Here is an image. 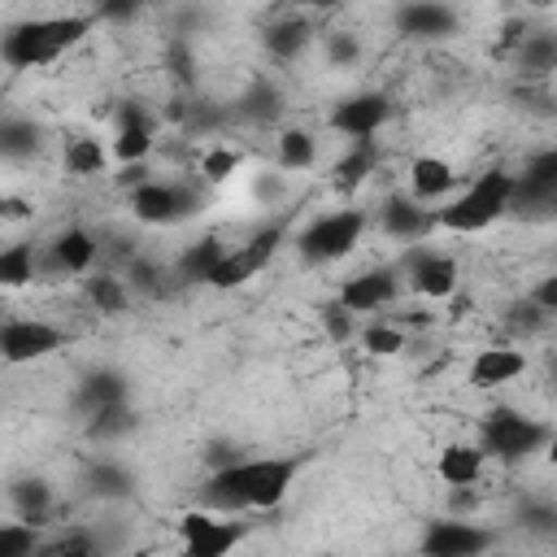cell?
Wrapping results in <instances>:
<instances>
[{
  "label": "cell",
  "mask_w": 557,
  "mask_h": 557,
  "mask_svg": "<svg viewBox=\"0 0 557 557\" xmlns=\"http://www.w3.org/2000/svg\"><path fill=\"white\" fill-rule=\"evenodd\" d=\"M91 30V17L70 13V17H35V22H17L4 39H0V57L13 70H35L57 61L65 48H74L83 35Z\"/></svg>",
  "instance_id": "cell-2"
},
{
  "label": "cell",
  "mask_w": 557,
  "mask_h": 557,
  "mask_svg": "<svg viewBox=\"0 0 557 557\" xmlns=\"http://www.w3.org/2000/svg\"><path fill=\"white\" fill-rule=\"evenodd\" d=\"M87 300L100 309V313H122L126 305H131V296H126V283L117 278V274H91L87 278Z\"/></svg>",
  "instance_id": "cell-27"
},
{
  "label": "cell",
  "mask_w": 557,
  "mask_h": 557,
  "mask_svg": "<svg viewBox=\"0 0 557 557\" xmlns=\"http://www.w3.org/2000/svg\"><path fill=\"white\" fill-rule=\"evenodd\" d=\"M392 300H396V274L387 265L383 270H366V274H357V278H348L339 287V305L348 313H374V309H383Z\"/></svg>",
  "instance_id": "cell-11"
},
{
  "label": "cell",
  "mask_w": 557,
  "mask_h": 557,
  "mask_svg": "<svg viewBox=\"0 0 557 557\" xmlns=\"http://www.w3.org/2000/svg\"><path fill=\"white\" fill-rule=\"evenodd\" d=\"M318 313H322V322H326V331H331V339H339V344H344V339L352 335V313H348V309H344L339 300H331V305H322Z\"/></svg>",
  "instance_id": "cell-40"
},
{
  "label": "cell",
  "mask_w": 557,
  "mask_h": 557,
  "mask_svg": "<svg viewBox=\"0 0 557 557\" xmlns=\"http://www.w3.org/2000/svg\"><path fill=\"white\" fill-rule=\"evenodd\" d=\"M61 344H65V335L52 322H39V318H9V322H0V357L13 361V366L39 361V357L57 352Z\"/></svg>",
  "instance_id": "cell-8"
},
{
  "label": "cell",
  "mask_w": 557,
  "mask_h": 557,
  "mask_svg": "<svg viewBox=\"0 0 557 557\" xmlns=\"http://www.w3.org/2000/svg\"><path fill=\"white\" fill-rule=\"evenodd\" d=\"M396 26H400V35H413V39H444V35H453L457 17L440 0H409L396 13Z\"/></svg>",
  "instance_id": "cell-13"
},
{
  "label": "cell",
  "mask_w": 557,
  "mask_h": 557,
  "mask_svg": "<svg viewBox=\"0 0 557 557\" xmlns=\"http://www.w3.org/2000/svg\"><path fill=\"white\" fill-rule=\"evenodd\" d=\"M509 191H513V174H505V170H487L483 178H474L453 205H444L440 213H435V226H444V231H483V226H492L505 209H509Z\"/></svg>",
  "instance_id": "cell-3"
},
{
  "label": "cell",
  "mask_w": 557,
  "mask_h": 557,
  "mask_svg": "<svg viewBox=\"0 0 557 557\" xmlns=\"http://www.w3.org/2000/svg\"><path fill=\"white\" fill-rule=\"evenodd\" d=\"M527 4H535V9H548V4H553V0H527Z\"/></svg>",
  "instance_id": "cell-49"
},
{
  "label": "cell",
  "mask_w": 557,
  "mask_h": 557,
  "mask_svg": "<svg viewBox=\"0 0 557 557\" xmlns=\"http://www.w3.org/2000/svg\"><path fill=\"white\" fill-rule=\"evenodd\" d=\"M331 61H357V39L352 35H331Z\"/></svg>",
  "instance_id": "cell-45"
},
{
  "label": "cell",
  "mask_w": 557,
  "mask_h": 557,
  "mask_svg": "<svg viewBox=\"0 0 557 557\" xmlns=\"http://www.w3.org/2000/svg\"><path fill=\"white\" fill-rule=\"evenodd\" d=\"M409 283H413L422 296H431V300L453 296V287H457V261L444 257V252H418V257L409 261Z\"/></svg>",
  "instance_id": "cell-15"
},
{
  "label": "cell",
  "mask_w": 557,
  "mask_h": 557,
  "mask_svg": "<svg viewBox=\"0 0 557 557\" xmlns=\"http://www.w3.org/2000/svg\"><path fill=\"white\" fill-rule=\"evenodd\" d=\"M557 196V152H540L531 157V165L522 170V178H513L509 205H553Z\"/></svg>",
  "instance_id": "cell-14"
},
{
  "label": "cell",
  "mask_w": 557,
  "mask_h": 557,
  "mask_svg": "<svg viewBox=\"0 0 557 557\" xmlns=\"http://www.w3.org/2000/svg\"><path fill=\"white\" fill-rule=\"evenodd\" d=\"M374 165H379V144H374V135H366V139H352V148L335 161V170H331V183L339 187V191H357L370 174H374Z\"/></svg>",
  "instance_id": "cell-18"
},
{
  "label": "cell",
  "mask_w": 557,
  "mask_h": 557,
  "mask_svg": "<svg viewBox=\"0 0 557 557\" xmlns=\"http://www.w3.org/2000/svg\"><path fill=\"white\" fill-rule=\"evenodd\" d=\"M435 470H440V479L448 487H470L479 479V470H483V448H474V444H448L440 453Z\"/></svg>",
  "instance_id": "cell-21"
},
{
  "label": "cell",
  "mask_w": 557,
  "mask_h": 557,
  "mask_svg": "<svg viewBox=\"0 0 557 557\" xmlns=\"http://www.w3.org/2000/svg\"><path fill=\"white\" fill-rule=\"evenodd\" d=\"M152 152V122L139 104H126L117 113V139H113V157L117 161H144Z\"/></svg>",
  "instance_id": "cell-17"
},
{
  "label": "cell",
  "mask_w": 557,
  "mask_h": 557,
  "mask_svg": "<svg viewBox=\"0 0 557 557\" xmlns=\"http://www.w3.org/2000/svg\"><path fill=\"white\" fill-rule=\"evenodd\" d=\"M39 548V535H35V527L30 522H4L0 527V557H26V553H35Z\"/></svg>",
  "instance_id": "cell-33"
},
{
  "label": "cell",
  "mask_w": 557,
  "mask_h": 557,
  "mask_svg": "<svg viewBox=\"0 0 557 557\" xmlns=\"http://www.w3.org/2000/svg\"><path fill=\"white\" fill-rule=\"evenodd\" d=\"M131 209L148 226H170V222L196 213V191L183 187V183H152V178H144L139 187H131Z\"/></svg>",
  "instance_id": "cell-7"
},
{
  "label": "cell",
  "mask_w": 557,
  "mask_h": 557,
  "mask_svg": "<svg viewBox=\"0 0 557 557\" xmlns=\"http://www.w3.org/2000/svg\"><path fill=\"white\" fill-rule=\"evenodd\" d=\"M91 548H96L91 535H61V540L44 544V553H52V557H83V553H91Z\"/></svg>",
  "instance_id": "cell-41"
},
{
  "label": "cell",
  "mask_w": 557,
  "mask_h": 557,
  "mask_svg": "<svg viewBox=\"0 0 557 557\" xmlns=\"http://www.w3.org/2000/svg\"><path fill=\"white\" fill-rule=\"evenodd\" d=\"M487 544H492V535L470 527V522H431V531L422 540V553H431V557H474Z\"/></svg>",
  "instance_id": "cell-12"
},
{
  "label": "cell",
  "mask_w": 557,
  "mask_h": 557,
  "mask_svg": "<svg viewBox=\"0 0 557 557\" xmlns=\"http://www.w3.org/2000/svg\"><path fill=\"white\" fill-rule=\"evenodd\" d=\"M131 426H135V418H131L126 400H122V405H104V409H91V422H87V431H91L96 440H113V435H126Z\"/></svg>",
  "instance_id": "cell-32"
},
{
  "label": "cell",
  "mask_w": 557,
  "mask_h": 557,
  "mask_svg": "<svg viewBox=\"0 0 557 557\" xmlns=\"http://www.w3.org/2000/svg\"><path fill=\"white\" fill-rule=\"evenodd\" d=\"M305 4H318V9H331V4H348V0H305Z\"/></svg>",
  "instance_id": "cell-48"
},
{
  "label": "cell",
  "mask_w": 557,
  "mask_h": 557,
  "mask_svg": "<svg viewBox=\"0 0 557 557\" xmlns=\"http://www.w3.org/2000/svg\"><path fill=\"white\" fill-rule=\"evenodd\" d=\"M35 126H26V122H0V152H9V157H26V152H35Z\"/></svg>",
  "instance_id": "cell-34"
},
{
  "label": "cell",
  "mask_w": 557,
  "mask_h": 557,
  "mask_svg": "<svg viewBox=\"0 0 557 557\" xmlns=\"http://www.w3.org/2000/svg\"><path fill=\"white\" fill-rule=\"evenodd\" d=\"M278 244H283V226H278V222L261 226V231H257L248 244H239L235 252H226V257L218 261V270L209 274V287H222V292H231V287H239V283L257 278V274H261V270L274 261Z\"/></svg>",
  "instance_id": "cell-6"
},
{
  "label": "cell",
  "mask_w": 557,
  "mask_h": 557,
  "mask_svg": "<svg viewBox=\"0 0 557 557\" xmlns=\"http://www.w3.org/2000/svg\"><path fill=\"white\" fill-rule=\"evenodd\" d=\"M544 322H548V313L535 300H522V305L509 309V331H518V335H535Z\"/></svg>",
  "instance_id": "cell-39"
},
{
  "label": "cell",
  "mask_w": 557,
  "mask_h": 557,
  "mask_svg": "<svg viewBox=\"0 0 557 557\" xmlns=\"http://www.w3.org/2000/svg\"><path fill=\"white\" fill-rule=\"evenodd\" d=\"M453 183H457V174H453V165H448L444 157H418V161L409 165L413 200H440V196L453 191Z\"/></svg>",
  "instance_id": "cell-19"
},
{
  "label": "cell",
  "mask_w": 557,
  "mask_h": 557,
  "mask_svg": "<svg viewBox=\"0 0 557 557\" xmlns=\"http://www.w3.org/2000/svg\"><path fill=\"white\" fill-rule=\"evenodd\" d=\"M235 165H239V152H231V148H209V152L200 157V174H205L209 183H226V178L235 174Z\"/></svg>",
  "instance_id": "cell-35"
},
{
  "label": "cell",
  "mask_w": 557,
  "mask_h": 557,
  "mask_svg": "<svg viewBox=\"0 0 557 557\" xmlns=\"http://www.w3.org/2000/svg\"><path fill=\"white\" fill-rule=\"evenodd\" d=\"M91 261H96V239H91V231L70 226V231H61V235L52 239V265H57V270L87 274Z\"/></svg>",
  "instance_id": "cell-20"
},
{
  "label": "cell",
  "mask_w": 557,
  "mask_h": 557,
  "mask_svg": "<svg viewBox=\"0 0 557 557\" xmlns=\"http://www.w3.org/2000/svg\"><path fill=\"white\" fill-rule=\"evenodd\" d=\"M144 178H148V165H144V161H126V170H122L117 183H122V187H139Z\"/></svg>",
  "instance_id": "cell-47"
},
{
  "label": "cell",
  "mask_w": 557,
  "mask_h": 557,
  "mask_svg": "<svg viewBox=\"0 0 557 557\" xmlns=\"http://www.w3.org/2000/svg\"><path fill=\"white\" fill-rule=\"evenodd\" d=\"M178 535H183V548L191 553V557H222V553H231L235 544H239V527L235 522H222V518H213V513H205V509H191L183 522H178Z\"/></svg>",
  "instance_id": "cell-9"
},
{
  "label": "cell",
  "mask_w": 557,
  "mask_h": 557,
  "mask_svg": "<svg viewBox=\"0 0 557 557\" xmlns=\"http://www.w3.org/2000/svg\"><path fill=\"white\" fill-rule=\"evenodd\" d=\"M139 13V0H100V17L104 22H126Z\"/></svg>",
  "instance_id": "cell-43"
},
{
  "label": "cell",
  "mask_w": 557,
  "mask_h": 557,
  "mask_svg": "<svg viewBox=\"0 0 557 557\" xmlns=\"http://www.w3.org/2000/svg\"><path fill=\"white\" fill-rule=\"evenodd\" d=\"M131 278H135V287H144V292H161V278H165V274H161L152 261H139V257H135V261H131Z\"/></svg>",
  "instance_id": "cell-42"
},
{
  "label": "cell",
  "mask_w": 557,
  "mask_h": 557,
  "mask_svg": "<svg viewBox=\"0 0 557 557\" xmlns=\"http://www.w3.org/2000/svg\"><path fill=\"white\" fill-rule=\"evenodd\" d=\"M383 226H387L392 235H400V239H418V235H426V231L435 226V213H426L418 200L396 196V200H387V209H383Z\"/></svg>",
  "instance_id": "cell-22"
},
{
  "label": "cell",
  "mask_w": 557,
  "mask_h": 557,
  "mask_svg": "<svg viewBox=\"0 0 557 557\" xmlns=\"http://www.w3.org/2000/svg\"><path fill=\"white\" fill-rule=\"evenodd\" d=\"M361 344L374 352V357H392V352H400L405 348V339H400V331L396 326H383V322H374V326H366V335H361Z\"/></svg>",
  "instance_id": "cell-36"
},
{
  "label": "cell",
  "mask_w": 557,
  "mask_h": 557,
  "mask_svg": "<svg viewBox=\"0 0 557 557\" xmlns=\"http://www.w3.org/2000/svg\"><path fill=\"white\" fill-rule=\"evenodd\" d=\"M13 505H17V518L22 522L44 527L48 522V509H52V487L44 479H17L13 483Z\"/></svg>",
  "instance_id": "cell-25"
},
{
  "label": "cell",
  "mask_w": 557,
  "mask_h": 557,
  "mask_svg": "<svg viewBox=\"0 0 557 557\" xmlns=\"http://www.w3.org/2000/svg\"><path fill=\"white\" fill-rule=\"evenodd\" d=\"M305 44H309V22H300V17H287V22L270 26V35H265V48H270L278 61L296 57Z\"/></svg>",
  "instance_id": "cell-29"
},
{
  "label": "cell",
  "mask_w": 557,
  "mask_h": 557,
  "mask_svg": "<svg viewBox=\"0 0 557 557\" xmlns=\"http://www.w3.org/2000/svg\"><path fill=\"white\" fill-rule=\"evenodd\" d=\"M126 400V379L117 370H91L83 383H78V405L91 413V409H104V405H122Z\"/></svg>",
  "instance_id": "cell-23"
},
{
  "label": "cell",
  "mask_w": 557,
  "mask_h": 557,
  "mask_svg": "<svg viewBox=\"0 0 557 557\" xmlns=\"http://www.w3.org/2000/svg\"><path fill=\"white\" fill-rule=\"evenodd\" d=\"M548 444V426L518 413V409H492L483 418V453L500 457V461H518V457H531L535 448Z\"/></svg>",
  "instance_id": "cell-5"
},
{
  "label": "cell",
  "mask_w": 557,
  "mask_h": 557,
  "mask_svg": "<svg viewBox=\"0 0 557 557\" xmlns=\"http://www.w3.org/2000/svg\"><path fill=\"white\" fill-rule=\"evenodd\" d=\"M278 109H283V96H278L274 87H265V83H257V87H252V96L244 100V113H248V117H257V122L274 117Z\"/></svg>",
  "instance_id": "cell-37"
},
{
  "label": "cell",
  "mask_w": 557,
  "mask_h": 557,
  "mask_svg": "<svg viewBox=\"0 0 557 557\" xmlns=\"http://www.w3.org/2000/svg\"><path fill=\"white\" fill-rule=\"evenodd\" d=\"M387 113H392V100L383 91H361L331 109V131H339L348 139H366L387 122Z\"/></svg>",
  "instance_id": "cell-10"
},
{
  "label": "cell",
  "mask_w": 557,
  "mask_h": 557,
  "mask_svg": "<svg viewBox=\"0 0 557 557\" xmlns=\"http://www.w3.org/2000/svg\"><path fill=\"white\" fill-rule=\"evenodd\" d=\"M531 300H535L544 313H553V309H557V278H544V283L535 287V296H531Z\"/></svg>",
  "instance_id": "cell-46"
},
{
  "label": "cell",
  "mask_w": 557,
  "mask_h": 557,
  "mask_svg": "<svg viewBox=\"0 0 557 557\" xmlns=\"http://www.w3.org/2000/svg\"><path fill=\"white\" fill-rule=\"evenodd\" d=\"M91 487H96L100 496H126V492H131V479H126V470H117L113 461H104V466L91 470Z\"/></svg>",
  "instance_id": "cell-38"
},
{
  "label": "cell",
  "mask_w": 557,
  "mask_h": 557,
  "mask_svg": "<svg viewBox=\"0 0 557 557\" xmlns=\"http://www.w3.org/2000/svg\"><path fill=\"white\" fill-rule=\"evenodd\" d=\"M522 370H527V352H518V348H483L470 361V383L474 387H500V383H513Z\"/></svg>",
  "instance_id": "cell-16"
},
{
  "label": "cell",
  "mask_w": 557,
  "mask_h": 557,
  "mask_svg": "<svg viewBox=\"0 0 557 557\" xmlns=\"http://www.w3.org/2000/svg\"><path fill=\"white\" fill-rule=\"evenodd\" d=\"M222 257H226V248L218 239H196L178 252V278L183 283H209V274L218 270Z\"/></svg>",
  "instance_id": "cell-24"
},
{
  "label": "cell",
  "mask_w": 557,
  "mask_h": 557,
  "mask_svg": "<svg viewBox=\"0 0 557 557\" xmlns=\"http://www.w3.org/2000/svg\"><path fill=\"white\" fill-rule=\"evenodd\" d=\"M361 231H366V213H361V209H339V213H326V218L309 222V226L300 231L296 248H300V257H305V261L326 265V261L348 257V252L357 248Z\"/></svg>",
  "instance_id": "cell-4"
},
{
  "label": "cell",
  "mask_w": 557,
  "mask_h": 557,
  "mask_svg": "<svg viewBox=\"0 0 557 557\" xmlns=\"http://www.w3.org/2000/svg\"><path fill=\"white\" fill-rule=\"evenodd\" d=\"M30 278H35V248L30 244L0 248V287H26Z\"/></svg>",
  "instance_id": "cell-26"
},
{
  "label": "cell",
  "mask_w": 557,
  "mask_h": 557,
  "mask_svg": "<svg viewBox=\"0 0 557 557\" xmlns=\"http://www.w3.org/2000/svg\"><path fill=\"white\" fill-rule=\"evenodd\" d=\"M0 218H4V222H26V218H30V200H22V196H0Z\"/></svg>",
  "instance_id": "cell-44"
},
{
  "label": "cell",
  "mask_w": 557,
  "mask_h": 557,
  "mask_svg": "<svg viewBox=\"0 0 557 557\" xmlns=\"http://www.w3.org/2000/svg\"><path fill=\"white\" fill-rule=\"evenodd\" d=\"M300 461L296 457H235L226 466H213L209 483H205V505L209 509H274L292 479H296Z\"/></svg>",
  "instance_id": "cell-1"
},
{
  "label": "cell",
  "mask_w": 557,
  "mask_h": 557,
  "mask_svg": "<svg viewBox=\"0 0 557 557\" xmlns=\"http://www.w3.org/2000/svg\"><path fill=\"white\" fill-rule=\"evenodd\" d=\"M518 61H522V70H531V74H548V70L557 65V39H553L548 30H540V35H522V44H518Z\"/></svg>",
  "instance_id": "cell-28"
},
{
  "label": "cell",
  "mask_w": 557,
  "mask_h": 557,
  "mask_svg": "<svg viewBox=\"0 0 557 557\" xmlns=\"http://www.w3.org/2000/svg\"><path fill=\"white\" fill-rule=\"evenodd\" d=\"M65 170L78 174V178L100 174V170H104V148H100L96 139H87V135L70 139V144H65Z\"/></svg>",
  "instance_id": "cell-30"
},
{
  "label": "cell",
  "mask_w": 557,
  "mask_h": 557,
  "mask_svg": "<svg viewBox=\"0 0 557 557\" xmlns=\"http://www.w3.org/2000/svg\"><path fill=\"white\" fill-rule=\"evenodd\" d=\"M313 152H318V148H313V135H309V131H296V126H292V131L278 135V161H283L287 170L313 165Z\"/></svg>",
  "instance_id": "cell-31"
}]
</instances>
